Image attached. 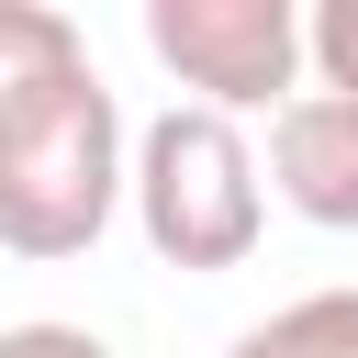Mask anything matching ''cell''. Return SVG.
Returning a JSON list of instances; mask_svg holds the SVG:
<instances>
[{
    "instance_id": "52a82bcc",
    "label": "cell",
    "mask_w": 358,
    "mask_h": 358,
    "mask_svg": "<svg viewBox=\"0 0 358 358\" xmlns=\"http://www.w3.org/2000/svg\"><path fill=\"white\" fill-rule=\"evenodd\" d=\"M302 45H313V90H336V101H358V0H324Z\"/></svg>"
},
{
    "instance_id": "5b68a950",
    "label": "cell",
    "mask_w": 358,
    "mask_h": 358,
    "mask_svg": "<svg viewBox=\"0 0 358 358\" xmlns=\"http://www.w3.org/2000/svg\"><path fill=\"white\" fill-rule=\"evenodd\" d=\"M90 67V34L56 11V0H0V134H22L34 112H56Z\"/></svg>"
},
{
    "instance_id": "ba28073f",
    "label": "cell",
    "mask_w": 358,
    "mask_h": 358,
    "mask_svg": "<svg viewBox=\"0 0 358 358\" xmlns=\"http://www.w3.org/2000/svg\"><path fill=\"white\" fill-rule=\"evenodd\" d=\"M0 358H112V336H90V324H0Z\"/></svg>"
},
{
    "instance_id": "8992f818",
    "label": "cell",
    "mask_w": 358,
    "mask_h": 358,
    "mask_svg": "<svg viewBox=\"0 0 358 358\" xmlns=\"http://www.w3.org/2000/svg\"><path fill=\"white\" fill-rule=\"evenodd\" d=\"M224 358H358V291H302L268 324H246Z\"/></svg>"
},
{
    "instance_id": "7a4b0ae2",
    "label": "cell",
    "mask_w": 358,
    "mask_h": 358,
    "mask_svg": "<svg viewBox=\"0 0 358 358\" xmlns=\"http://www.w3.org/2000/svg\"><path fill=\"white\" fill-rule=\"evenodd\" d=\"M134 190V134H123V101L101 78H78L56 112H34L22 134H0V257H90L101 224L123 213Z\"/></svg>"
},
{
    "instance_id": "277c9868",
    "label": "cell",
    "mask_w": 358,
    "mask_h": 358,
    "mask_svg": "<svg viewBox=\"0 0 358 358\" xmlns=\"http://www.w3.org/2000/svg\"><path fill=\"white\" fill-rule=\"evenodd\" d=\"M268 190H280L302 224L358 235V101L302 90L291 112H268Z\"/></svg>"
},
{
    "instance_id": "3957f363",
    "label": "cell",
    "mask_w": 358,
    "mask_h": 358,
    "mask_svg": "<svg viewBox=\"0 0 358 358\" xmlns=\"http://www.w3.org/2000/svg\"><path fill=\"white\" fill-rule=\"evenodd\" d=\"M302 34H313V22H302L291 0H145V56H157L201 112H224V123L302 101V67H313Z\"/></svg>"
},
{
    "instance_id": "6da1fadb",
    "label": "cell",
    "mask_w": 358,
    "mask_h": 358,
    "mask_svg": "<svg viewBox=\"0 0 358 358\" xmlns=\"http://www.w3.org/2000/svg\"><path fill=\"white\" fill-rule=\"evenodd\" d=\"M123 201H134L145 246H157L168 268H190V280L246 268L257 235H268V168H257L246 123H224V112H201V101H168V112L134 134V190H123Z\"/></svg>"
}]
</instances>
